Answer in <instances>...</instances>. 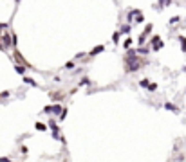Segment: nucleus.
<instances>
[{"mask_svg":"<svg viewBox=\"0 0 186 162\" xmlns=\"http://www.w3.org/2000/svg\"><path fill=\"white\" fill-rule=\"evenodd\" d=\"M0 42H2L0 45L4 47V51H7L9 47H11V34H9V32H5V34H2V38H0Z\"/></svg>","mask_w":186,"mask_h":162,"instance_id":"f257e3e1","label":"nucleus"},{"mask_svg":"<svg viewBox=\"0 0 186 162\" xmlns=\"http://www.w3.org/2000/svg\"><path fill=\"white\" fill-rule=\"evenodd\" d=\"M150 42H152V49L154 51H159L161 47H163V42H161V36H152V40H150Z\"/></svg>","mask_w":186,"mask_h":162,"instance_id":"f03ea898","label":"nucleus"},{"mask_svg":"<svg viewBox=\"0 0 186 162\" xmlns=\"http://www.w3.org/2000/svg\"><path fill=\"white\" fill-rule=\"evenodd\" d=\"M49 128L52 130V137L54 139H60V132H58V124H56V121H49Z\"/></svg>","mask_w":186,"mask_h":162,"instance_id":"7ed1b4c3","label":"nucleus"},{"mask_svg":"<svg viewBox=\"0 0 186 162\" xmlns=\"http://www.w3.org/2000/svg\"><path fill=\"white\" fill-rule=\"evenodd\" d=\"M164 108H166V110H170V112H174V113H179V108H177L174 103H168V101H166V103H164Z\"/></svg>","mask_w":186,"mask_h":162,"instance_id":"20e7f679","label":"nucleus"},{"mask_svg":"<svg viewBox=\"0 0 186 162\" xmlns=\"http://www.w3.org/2000/svg\"><path fill=\"white\" fill-rule=\"evenodd\" d=\"M15 70H16V74H20V76H25V72H27V69L25 67H22V65H15Z\"/></svg>","mask_w":186,"mask_h":162,"instance_id":"39448f33","label":"nucleus"},{"mask_svg":"<svg viewBox=\"0 0 186 162\" xmlns=\"http://www.w3.org/2000/svg\"><path fill=\"white\" fill-rule=\"evenodd\" d=\"M61 110H63V108H61L60 105H51V112L54 113V115H58V113H61Z\"/></svg>","mask_w":186,"mask_h":162,"instance_id":"423d86ee","label":"nucleus"},{"mask_svg":"<svg viewBox=\"0 0 186 162\" xmlns=\"http://www.w3.org/2000/svg\"><path fill=\"white\" fill-rule=\"evenodd\" d=\"M136 52H137V54H143V56H146V54L150 52V49H148V47H137Z\"/></svg>","mask_w":186,"mask_h":162,"instance_id":"0eeeda50","label":"nucleus"},{"mask_svg":"<svg viewBox=\"0 0 186 162\" xmlns=\"http://www.w3.org/2000/svg\"><path fill=\"white\" fill-rule=\"evenodd\" d=\"M103 51H105V47H103V45H99V47H96V49H92L89 56H96V54H99V52H103Z\"/></svg>","mask_w":186,"mask_h":162,"instance_id":"6e6552de","label":"nucleus"},{"mask_svg":"<svg viewBox=\"0 0 186 162\" xmlns=\"http://www.w3.org/2000/svg\"><path fill=\"white\" fill-rule=\"evenodd\" d=\"M24 83L31 85V86H38V83H36V81H34L33 78H27V76H24Z\"/></svg>","mask_w":186,"mask_h":162,"instance_id":"1a4fd4ad","label":"nucleus"},{"mask_svg":"<svg viewBox=\"0 0 186 162\" xmlns=\"http://www.w3.org/2000/svg\"><path fill=\"white\" fill-rule=\"evenodd\" d=\"M130 29H132V27H130V24H125L121 27V31H119V34H128L130 32Z\"/></svg>","mask_w":186,"mask_h":162,"instance_id":"9d476101","label":"nucleus"},{"mask_svg":"<svg viewBox=\"0 0 186 162\" xmlns=\"http://www.w3.org/2000/svg\"><path fill=\"white\" fill-rule=\"evenodd\" d=\"M132 42H134V40L132 38H125V42H123V49H130V45H132Z\"/></svg>","mask_w":186,"mask_h":162,"instance_id":"9b49d317","label":"nucleus"},{"mask_svg":"<svg viewBox=\"0 0 186 162\" xmlns=\"http://www.w3.org/2000/svg\"><path fill=\"white\" fill-rule=\"evenodd\" d=\"M34 128H36L38 132H47V126L44 123H36V124H34Z\"/></svg>","mask_w":186,"mask_h":162,"instance_id":"f8f14e48","label":"nucleus"},{"mask_svg":"<svg viewBox=\"0 0 186 162\" xmlns=\"http://www.w3.org/2000/svg\"><path fill=\"white\" fill-rule=\"evenodd\" d=\"M177 40L181 42V49H183V52H186V38H184V36H179Z\"/></svg>","mask_w":186,"mask_h":162,"instance_id":"ddd939ff","label":"nucleus"},{"mask_svg":"<svg viewBox=\"0 0 186 162\" xmlns=\"http://www.w3.org/2000/svg\"><path fill=\"white\" fill-rule=\"evenodd\" d=\"M137 13H139V11H137V9H132V11H130L128 15H127V20H128V22H130V20H132V18H136V15H137Z\"/></svg>","mask_w":186,"mask_h":162,"instance_id":"4468645a","label":"nucleus"},{"mask_svg":"<svg viewBox=\"0 0 186 162\" xmlns=\"http://www.w3.org/2000/svg\"><path fill=\"white\" fill-rule=\"evenodd\" d=\"M119 38H121V34H119V31H116V32H114V36H112V42H114L116 45H118V43H119Z\"/></svg>","mask_w":186,"mask_h":162,"instance_id":"2eb2a0df","label":"nucleus"},{"mask_svg":"<svg viewBox=\"0 0 186 162\" xmlns=\"http://www.w3.org/2000/svg\"><path fill=\"white\" fill-rule=\"evenodd\" d=\"M152 27H154L152 24H146V27H144V32H143V34H144V36H148V34H150V31H152Z\"/></svg>","mask_w":186,"mask_h":162,"instance_id":"dca6fc26","label":"nucleus"},{"mask_svg":"<svg viewBox=\"0 0 186 162\" xmlns=\"http://www.w3.org/2000/svg\"><path fill=\"white\" fill-rule=\"evenodd\" d=\"M146 90H150V92H155V90H157V83H148Z\"/></svg>","mask_w":186,"mask_h":162,"instance_id":"f3484780","label":"nucleus"},{"mask_svg":"<svg viewBox=\"0 0 186 162\" xmlns=\"http://www.w3.org/2000/svg\"><path fill=\"white\" fill-rule=\"evenodd\" d=\"M144 40H146V36L141 34V36H139V40H137V47H143V45H144Z\"/></svg>","mask_w":186,"mask_h":162,"instance_id":"a211bd4d","label":"nucleus"},{"mask_svg":"<svg viewBox=\"0 0 186 162\" xmlns=\"http://www.w3.org/2000/svg\"><path fill=\"white\" fill-rule=\"evenodd\" d=\"M148 83H150V81H148L146 78H144V79H141V81H139V86H141V88H146Z\"/></svg>","mask_w":186,"mask_h":162,"instance_id":"6ab92c4d","label":"nucleus"},{"mask_svg":"<svg viewBox=\"0 0 186 162\" xmlns=\"http://www.w3.org/2000/svg\"><path fill=\"white\" fill-rule=\"evenodd\" d=\"M136 22H137V24H141V22H144V16L141 15V11H139V13H137V15H136Z\"/></svg>","mask_w":186,"mask_h":162,"instance_id":"aec40b11","label":"nucleus"},{"mask_svg":"<svg viewBox=\"0 0 186 162\" xmlns=\"http://www.w3.org/2000/svg\"><path fill=\"white\" fill-rule=\"evenodd\" d=\"M65 117H67V108H63V110H61V113L58 115V121H63Z\"/></svg>","mask_w":186,"mask_h":162,"instance_id":"412c9836","label":"nucleus"},{"mask_svg":"<svg viewBox=\"0 0 186 162\" xmlns=\"http://www.w3.org/2000/svg\"><path fill=\"white\" fill-rule=\"evenodd\" d=\"M89 83H91V81H89L87 78H83V79L80 81V86H85V85H89Z\"/></svg>","mask_w":186,"mask_h":162,"instance_id":"4be33fe9","label":"nucleus"},{"mask_svg":"<svg viewBox=\"0 0 186 162\" xmlns=\"http://www.w3.org/2000/svg\"><path fill=\"white\" fill-rule=\"evenodd\" d=\"M65 69H69V70L74 69V61H67V63H65Z\"/></svg>","mask_w":186,"mask_h":162,"instance_id":"5701e85b","label":"nucleus"},{"mask_svg":"<svg viewBox=\"0 0 186 162\" xmlns=\"http://www.w3.org/2000/svg\"><path fill=\"white\" fill-rule=\"evenodd\" d=\"M51 97H54V101H60V97H61V94H51Z\"/></svg>","mask_w":186,"mask_h":162,"instance_id":"b1692460","label":"nucleus"},{"mask_svg":"<svg viewBox=\"0 0 186 162\" xmlns=\"http://www.w3.org/2000/svg\"><path fill=\"white\" fill-rule=\"evenodd\" d=\"M0 162H13V160L7 159V157H0Z\"/></svg>","mask_w":186,"mask_h":162,"instance_id":"393cba45","label":"nucleus"},{"mask_svg":"<svg viewBox=\"0 0 186 162\" xmlns=\"http://www.w3.org/2000/svg\"><path fill=\"white\" fill-rule=\"evenodd\" d=\"M83 56H85V52H78V54H76V56H74V58H76V59H80V58H83Z\"/></svg>","mask_w":186,"mask_h":162,"instance_id":"a878e982","label":"nucleus"},{"mask_svg":"<svg viewBox=\"0 0 186 162\" xmlns=\"http://www.w3.org/2000/svg\"><path fill=\"white\" fill-rule=\"evenodd\" d=\"M175 160H177V162H181V160H183V162H184V155H179V157H177V159H175Z\"/></svg>","mask_w":186,"mask_h":162,"instance_id":"bb28decb","label":"nucleus"},{"mask_svg":"<svg viewBox=\"0 0 186 162\" xmlns=\"http://www.w3.org/2000/svg\"><path fill=\"white\" fill-rule=\"evenodd\" d=\"M0 51H4V47H2V45H0Z\"/></svg>","mask_w":186,"mask_h":162,"instance_id":"cd10ccee","label":"nucleus"}]
</instances>
